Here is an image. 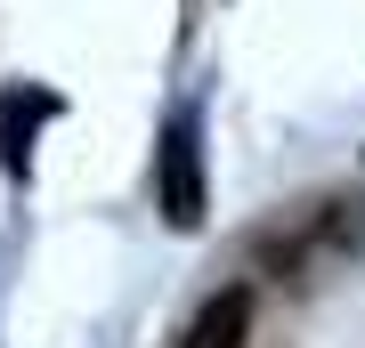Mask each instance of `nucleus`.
<instances>
[{
  "label": "nucleus",
  "instance_id": "7ed1b4c3",
  "mask_svg": "<svg viewBox=\"0 0 365 348\" xmlns=\"http://www.w3.org/2000/svg\"><path fill=\"white\" fill-rule=\"evenodd\" d=\"M57 114V97L49 90H9V97H0V146H9V170H16V179H25V170H33V122H49Z\"/></svg>",
  "mask_w": 365,
  "mask_h": 348
},
{
  "label": "nucleus",
  "instance_id": "f03ea898",
  "mask_svg": "<svg viewBox=\"0 0 365 348\" xmlns=\"http://www.w3.org/2000/svg\"><path fill=\"white\" fill-rule=\"evenodd\" d=\"M179 348H252V292L244 284H227V292H211L195 316H187V332Z\"/></svg>",
  "mask_w": 365,
  "mask_h": 348
},
{
  "label": "nucleus",
  "instance_id": "f257e3e1",
  "mask_svg": "<svg viewBox=\"0 0 365 348\" xmlns=\"http://www.w3.org/2000/svg\"><path fill=\"white\" fill-rule=\"evenodd\" d=\"M155 203H163V227H179V235H195L211 219V179H203L195 114H170L163 138H155Z\"/></svg>",
  "mask_w": 365,
  "mask_h": 348
}]
</instances>
